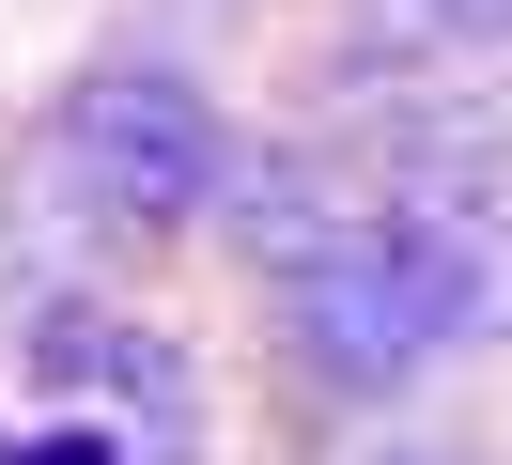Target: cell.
I'll return each mask as SVG.
<instances>
[{"label":"cell","instance_id":"obj_3","mask_svg":"<svg viewBox=\"0 0 512 465\" xmlns=\"http://www.w3.org/2000/svg\"><path fill=\"white\" fill-rule=\"evenodd\" d=\"M171 450H187V388H171L156 326L63 310V326L32 341V372H16L0 465H171Z\"/></svg>","mask_w":512,"mask_h":465},{"label":"cell","instance_id":"obj_1","mask_svg":"<svg viewBox=\"0 0 512 465\" xmlns=\"http://www.w3.org/2000/svg\"><path fill=\"white\" fill-rule=\"evenodd\" d=\"M481 310H497V264H481V202H450V186H435V202H373L342 248H311V264L280 279L295 372L342 388V403L419 388Z\"/></svg>","mask_w":512,"mask_h":465},{"label":"cell","instance_id":"obj_2","mask_svg":"<svg viewBox=\"0 0 512 465\" xmlns=\"http://www.w3.org/2000/svg\"><path fill=\"white\" fill-rule=\"evenodd\" d=\"M63 171H78V202L125 217V233H187L233 186V140H218V109H202L171 62H94V78L63 93Z\"/></svg>","mask_w":512,"mask_h":465}]
</instances>
